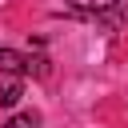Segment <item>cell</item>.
<instances>
[{
    "label": "cell",
    "mask_w": 128,
    "mask_h": 128,
    "mask_svg": "<svg viewBox=\"0 0 128 128\" xmlns=\"http://www.w3.org/2000/svg\"><path fill=\"white\" fill-rule=\"evenodd\" d=\"M0 72L8 76H28V56L16 48H0Z\"/></svg>",
    "instance_id": "obj_1"
},
{
    "label": "cell",
    "mask_w": 128,
    "mask_h": 128,
    "mask_svg": "<svg viewBox=\"0 0 128 128\" xmlns=\"http://www.w3.org/2000/svg\"><path fill=\"white\" fill-rule=\"evenodd\" d=\"M76 12H92V16H100V12H112L120 0H68Z\"/></svg>",
    "instance_id": "obj_2"
},
{
    "label": "cell",
    "mask_w": 128,
    "mask_h": 128,
    "mask_svg": "<svg viewBox=\"0 0 128 128\" xmlns=\"http://www.w3.org/2000/svg\"><path fill=\"white\" fill-rule=\"evenodd\" d=\"M20 92H24V88H20V80H4V84H0V104H4V108H12V104L20 100Z\"/></svg>",
    "instance_id": "obj_3"
},
{
    "label": "cell",
    "mask_w": 128,
    "mask_h": 128,
    "mask_svg": "<svg viewBox=\"0 0 128 128\" xmlns=\"http://www.w3.org/2000/svg\"><path fill=\"white\" fill-rule=\"evenodd\" d=\"M0 128H40V116H36V112H20V116H12V120L0 124Z\"/></svg>",
    "instance_id": "obj_4"
},
{
    "label": "cell",
    "mask_w": 128,
    "mask_h": 128,
    "mask_svg": "<svg viewBox=\"0 0 128 128\" xmlns=\"http://www.w3.org/2000/svg\"><path fill=\"white\" fill-rule=\"evenodd\" d=\"M28 76H36V80L48 76V60L44 56H28Z\"/></svg>",
    "instance_id": "obj_5"
}]
</instances>
